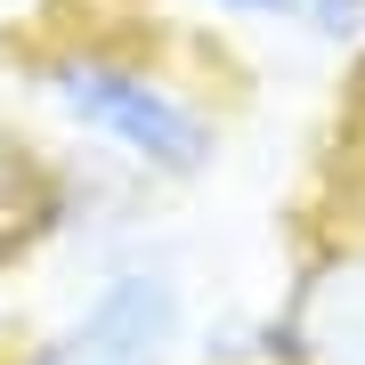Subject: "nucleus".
Instances as JSON below:
<instances>
[{
    "label": "nucleus",
    "mask_w": 365,
    "mask_h": 365,
    "mask_svg": "<svg viewBox=\"0 0 365 365\" xmlns=\"http://www.w3.org/2000/svg\"><path fill=\"white\" fill-rule=\"evenodd\" d=\"M211 57L220 41H187L179 25H66L33 41L16 73L57 146L122 170L146 195H187L227 163V90Z\"/></svg>",
    "instance_id": "f257e3e1"
},
{
    "label": "nucleus",
    "mask_w": 365,
    "mask_h": 365,
    "mask_svg": "<svg viewBox=\"0 0 365 365\" xmlns=\"http://www.w3.org/2000/svg\"><path fill=\"white\" fill-rule=\"evenodd\" d=\"M187 341H195V276L170 244L146 235L90 260V284L0 365H187Z\"/></svg>",
    "instance_id": "f03ea898"
},
{
    "label": "nucleus",
    "mask_w": 365,
    "mask_h": 365,
    "mask_svg": "<svg viewBox=\"0 0 365 365\" xmlns=\"http://www.w3.org/2000/svg\"><path fill=\"white\" fill-rule=\"evenodd\" d=\"M284 365H365V155H341L276 292Z\"/></svg>",
    "instance_id": "7ed1b4c3"
},
{
    "label": "nucleus",
    "mask_w": 365,
    "mask_h": 365,
    "mask_svg": "<svg viewBox=\"0 0 365 365\" xmlns=\"http://www.w3.org/2000/svg\"><path fill=\"white\" fill-rule=\"evenodd\" d=\"M66 211H73L66 146H41L16 122H0V268L33 260L41 244H66Z\"/></svg>",
    "instance_id": "20e7f679"
},
{
    "label": "nucleus",
    "mask_w": 365,
    "mask_h": 365,
    "mask_svg": "<svg viewBox=\"0 0 365 365\" xmlns=\"http://www.w3.org/2000/svg\"><path fill=\"white\" fill-rule=\"evenodd\" d=\"M179 16L211 41L227 33H292L300 25V0H179Z\"/></svg>",
    "instance_id": "39448f33"
},
{
    "label": "nucleus",
    "mask_w": 365,
    "mask_h": 365,
    "mask_svg": "<svg viewBox=\"0 0 365 365\" xmlns=\"http://www.w3.org/2000/svg\"><path fill=\"white\" fill-rule=\"evenodd\" d=\"M309 49L341 57V66H357L365 57V0H300V25H292Z\"/></svg>",
    "instance_id": "423d86ee"
}]
</instances>
